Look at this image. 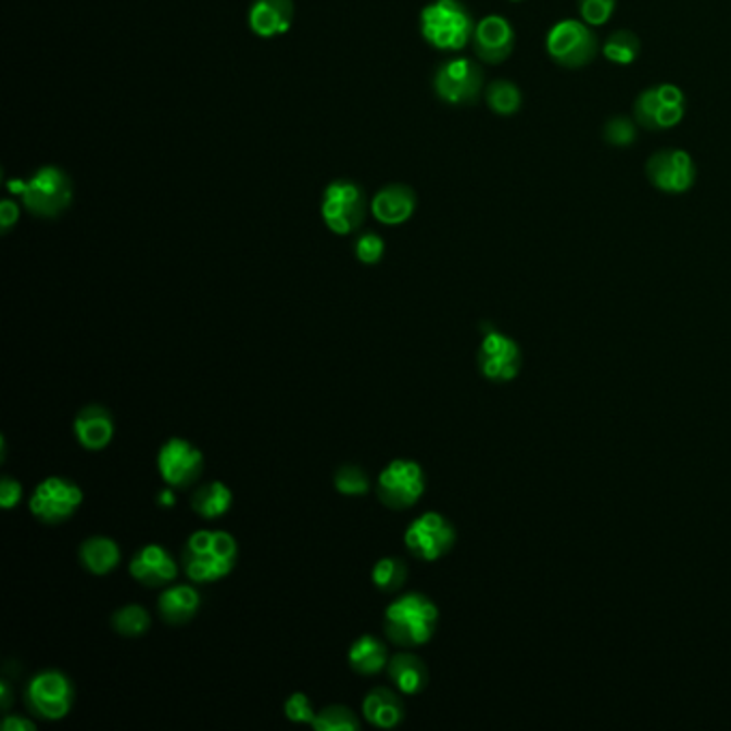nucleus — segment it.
Listing matches in <instances>:
<instances>
[{"label": "nucleus", "mask_w": 731, "mask_h": 731, "mask_svg": "<svg viewBox=\"0 0 731 731\" xmlns=\"http://www.w3.org/2000/svg\"><path fill=\"white\" fill-rule=\"evenodd\" d=\"M0 695H2V702H0V704H2V708L7 710V708H9V704H11V691H9V686H7V682H4V680L0 682Z\"/></svg>", "instance_id": "nucleus-41"}, {"label": "nucleus", "mask_w": 731, "mask_h": 731, "mask_svg": "<svg viewBox=\"0 0 731 731\" xmlns=\"http://www.w3.org/2000/svg\"><path fill=\"white\" fill-rule=\"evenodd\" d=\"M407 569L404 565V560L400 558H382L374 565V570H371V581L378 590L391 594V592H398L404 581H406Z\"/></svg>", "instance_id": "nucleus-30"}, {"label": "nucleus", "mask_w": 731, "mask_h": 731, "mask_svg": "<svg viewBox=\"0 0 731 731\" xmlns=\"http://www.w3.org/2000/svg\"><path fill=\"white\" fill-rule=\"evenodd\" d=\"M22 497V486L9 477L0 481V504L4 511H11Z\"/></svg>", "instance_id": "nucleus-37"}, {"label": "nucleus", "mask_w": 731, "mask_h": 731, "mask_svg": "<svg viewBox=\"0 0 731 731\" xmlns=\"http://www.w3.org/2000/svg\"><path fill=\"white\" fill-rule=\"evenodd\" d=\"M129 572L136 581L149 585V588H160L167 585L176 579L178 567L167 554V550L162 545H144L129 563Z\"/></svg>", "instance_id": "nucleus-19"}, {"label": "nucleus", "mask_w": 731, "mask_h": 731, "mask_svg": "<svg viewBox=\"0 0 731 731\" xmlns=\"http://www.w3.org/2000/svg\"><path fill=\"white\" fill-rule=\"evenodd\" d=\"M200 603V594L193 585L178 583L163 590L157 601V609L167 625H185L198 614Z\"/></svg>", "instance_id": "nucleus-22"}, {"label": "nucleus", "mask_w": 731, "mask_h": 731, "mask_svg": "<svg viewBox=\"0 0 731 731\" xmlns=\"http://www.w3.org/2000/svg\"><path fill=\"white\" fill-rule=\"evenodd\" d=\"M237 558V539L224 530H198L187 539L182 550V567L196 583H215L228 577Z\"/></svg>", "instance_id": "nucleus-1"}, {"label": "nucleus", "mask_w": 731, "mask_h": 731, "mask_svg": "<svg viewBox=\"0 0 731 731\" xmlns=\"http://www.w3.org/2000/svg\"><path fill=\"white\" fill-rule=\"evenodd\" d=\"M84 493L81 489L63 477H50L41 481L28 502L30 513L46 526H59L76 515Z\"/></svg>", "instance_id": "nucleus-7"}, {"label": "nucleus", "mask_w": 731, "mask_h": 731, "mask_svg": "<svg viewBox=\"0 0 731 731\" xmlns=\"http://www.w3.org/2000/svg\"><path fill=\"white\" fill-rule=\"evenodd\" d=\"M479 367L483 376L493 382L513 380L521 367L519 345L511 337L489 330L479 348Z\"/></svg>", "instance_id": "nucleus-15"}, {"label": "nucleus", "mask_w": 731, "mask_h": 731, "mask_svg": "<svg viewBox=\"0 0 731 731\" xmlns=\"http://www.w3.org/2000/svg\"><path fill=\"white\" fill-rule=\"evenodd\" d=\"M232 491L222 481H211L193 491L191 506L202 519H219L232 508Z\"/></svg>", "instance_id": "nucleus-26"}, {"label": "nucleus", "mask_w": 731, "mask_h": 731, "mask_svg": "<svg viewBox=\"0 0 731 731\" xmlns=\"http://www.w3.org/2000/svg\"><path fill=\"white\" fill-rule=\"evenodd\" d=\"M369 488V477L358 466L348 464L335 472V489L343 495H365Z\"/></svg>", "instance_id": "nucleus-32"}, {"label": "nucleus", "mask_w": 731, "mask_h": 731, "mask_svg": "<svg viewBox=\"0 0 731 731\" xmlns=\"http://www.w3.org/2000/svg\"><path fill=\"white\" fill-rule=\"evenodd\" d=\"M17 217H20V206L11 200H2L0 202V224H2L4 235L17 224Z\"/></svg>", "instance_id": "nucleus-38"}, {"label": "nucleus", "mask_w": 731, "mask_h": 731, "mask_svg": "<svg viewBox=\"0 0 731 731\" xmlns=\"http://www.w3.org/2000/svg\"><path fill=\"white\" fill-rule=\"evenodd\" d=\"M80 563L92 575H108L121 563V547L108 537L86 539L80 547Z\"/></svg>", "instance_id": "nucleus-24"}, {"label": "nucleus", "mask_w": 731, "mask_h": 731, "mask_svg": "<svg viewBox=\"0 0 731 731\" xmlns=\"http://www.w3.org/2000/svg\"><path fill=\"white\" fill-rule=\"evenodd\" d=\"M26 704L37 717L46 721H61L72 710L74 686L70 678L56 669L41 671L33 676L26 686Z\"/></svg>", "instance_id": "nucleus-6"}, {"label": "nucleus", "mask_w": 731, "mask_h": 731, "mask_svg": "<svg viewBox=\"0 0 731 731\" xmlns=\"http://www.w3.org/2000/svg\"><path fill=\"white\" fill-rule=\"evenodd\" d=\"M423 39L440 52L464 50L475 35V20L462 0H433L423 7L420 17Z\"/></svg>", "instance_id": "nucleus-3"}, {"label": "nucleus", "mask_w": 731, "mask_h": 731, "mask_svg": "<svg viewBox=\"0 0 731 731\" xmlns=\"http://www.w3.org/2000/svg\"><path fill=\"white\" fill-rule=\"evenodd\" d=\"M354 255L363 264H378L385 257V241L376 232H365L354 243Z\"/></svg>", "instance_id": "nucleus-34"}, {"label": "nucleus", "mask_w": 731, "mask_h": 731, "mask_svg": "<svg viewBox=\"0 0 731 731\" xmlns=\"http://www.w3.org/2000/svg\"><path fill=\"white\" fill-rule=\"evenodd\" d=\"M312 728L318 731H354L361 728V721L345 706H328L316 715Z\"/></svg>", "instance_id": "nucleus-31"}, {"label": "nucleus", "mask_w": 731, "mask_h": 731, "mask_svg": "<svg viewBox=\"0 0 731 731\" xmlns=\"http://www.w3.org/2000/svg\"><path fill=\"white\" fill-rule=\"evenodd\" d=\"M616 9V0H579V15L590 26H603Z\"/></svg>", "instance_id": "nucleus-35"}, {"label": "nucleus", "mask_w": 731, "mask_h": 731, "mask_svg": "<svg viewBox=\"0 0 731 731\" xmlns=\"http://www.w3.org/2000/svg\"><path fill=\"white\" fill-rule=\"evenodd\" d=\"M157 468L165 486L172 489L191 488L204 470L202 451L185 438H169L157 455Z\"/></svg>", "instance_id": "nucleus-13"}, {"label": "nucleus", "mask_w": 731, "mask_h": 731, "mask_svg": "<svg viewBox=\"0 0 731 731\" xmlns=\"http://www.w3.org/2000/svg\"><path fill=\"white\" fill-rule=\"evenodd\" d=\"M488 105L500 116L515 114L521 108V92L519 88L508 80L491 81L486 92Z\"/></svg>", "instance_id": "nucleus-29"}, {"label": "nucleus", "mask_w": 731, "mask_h": 731, "mask_svg": "<svg viewBox=\"0 0 731 731\" xmlns=\"http://www.w3.org/2000/svg\"><path fill=\"white\" fill-rule=\"evenodd\" d=\"M407 552L425 563H433L455 545V530L440 513H423L404 532Z\"/></svg>", "instance_id": "nucleus-9"}, {"label": "nucleus", "mask_w": 731, "mask_h": 731, "mask_svg": "<svg viewBox=\"0 0 731 731\" xmlns=\"http://www.w3.org/2000/svg\"><path fill=\"white\" fill-rule=\"evenodd\" d=\"M74 433L86 451H101L114 438V420L112 414L99 404L81 407L74 418Z\"/></svg>", "instance_id": "nucleus-20"}, {"label": "nucleus", "mask_w": 731, "mask_h": 731, "mask_svg": "<svg viewBox=\"0 0 731 731\" xmlns=\"http://www.w3.org/2000/svg\"><path fill=\"white\" fill-rule=\"evenodd\" d=\"M652 185L665 193H686L695 185V163L686 151L665 149L654 153L646 165Z\"/></svg>", "instance_id": "nucleus-14"}, {"label": "nucleus", "mask_w": 731, "mask_h": 731, "mask_svg": "<svg viewBox=\"0 0 731 731\" xmlns=\"http://www.w3.org/2000/svg\"><path fill=\"white\" fill-rule=\"evenodd\" d=\"M9 189H17L13 193L22 206L41 219L61 217L74 202V182L59 165H43L28 180H11Z\"/></svg>", "instance_id": "nucleus-2"}, {"label": "nucleus", "mask_w": 731, "mask_h": 731, "mask_svg": "<svg viewBox=\"0 0 731 731\" xmlns=\"http://www.w3.org/2000/svg\"><path fill=\"white\" fill-rule=\"evenodd\" d=\"M596 50L598 43L590 24L579 20H563L547 35L550 56L567 70L588 65L596 56Z\"/></svg>", "instance_id": "nucleus-8"}, {"label": "nucleus", "mask_w": 731, "mask_h": 731, "mask_svg": "<svg viewBox=\"0 0 731 731\" xmlns=\"http://www.w3.org/2000/svg\"><path fill=\"white\" fill-rule=\"evenodd\" d=\"M363 717L374 728L393 730L404 721V704L398 693L385 686H378L365 697Z\"/></svg>", "instance_id": "nucleus-21"}, {"label": "nucleus", "mask_w": 731, "mask_h": 731, "mask_svg": "<svg viewBox=\"0 0 731 731\" xmlns=\"http://www.w3.org/2000/svg\"><path fill=\"white\" fill-rule=\"evenodd\" d=\"M433 90L449 105L475 103L483 90V72L470 59H451L438 67Z\"/></svg>", "instance_id": "nucleus-10"}, {"label": "nucleus", "mask_w": 731, "mask_h": 731, "mask_svg": "<svg viewBox=\"0 0 731 731\" xmlns=\"http://www.w3.org/2000/svg\"><path fill=\"white\" fill-rule=\"evenodd\" d=\"M369 211L382 226H402L416 211V193L402 182L387 185L374 196Z\"/></svg>", "instance_id": "nucleus-18"}, {"label": "nucleus", "mask_w": 731, "mask_h": 731, "mask_svg": "<svg viewBox=\"0 0 731 731\" xmlns=\"http://www.w3.org/2000/svg\"><path fill=\"white\" fill-rule=\"evenodd\" d=\"M112 627L118 635L140 638L151 629V614L142 605H125L112 614Z\"/></svg>", "instance_id": "nucleus-27"}, {"label": "nucleus", "mask_w": 731, "mask_h": 731, "mask_svg": "<svg viewBox=\"0 0 731 731\" xmlns=\"http://www.w3.org/2000/svg\"><path fill=\"white\" fill-rule=\"evenodd\" d=\"M157 502L162 504L163 508H169V506H174V502H176V495H174L172 488L160 491V495H157Z\"/></svg>", "instance_id": "nucleus-40"}, {"label": "nucleus", "mask_w": 731, "mask_h": 731, "mask_svg": "<svg viewBox=\"0 0 731 731\" xmlns=\"http://www.w3.org/2000/svg\"><path fill=\"white\" fill-rule=\"evenodd\" d=\"M348 663L356 673L374 676L389 665V652H387V646L374 635H363L350 646Z\"/></svg>", "instance_id": "nucleus-25"}, {"label": "nucleus", "mask_w": 731, "mask_h": 731, "mask_svg": "<svg viewBox=\"0 0 731 731\" xmlns=\"http://www.w3.org/2000/svg\"><path fill=\"white\" fill-rule=\"evenodd\" d=\"M387 669H389V678L393 680L398 691L404 695L420 693L429 682V671L425 663L412 652H398L395 656H391Z\"/></svg>", "instance_id": "nucleus-23"}, {"label": "nucleus", "mask_w": 731, "mask_h": 731, "mask_svg": "<svg viewBox=\"0 0 731 731\" xmlns=\"http://www.w3.org/2000/svg\"><path fill=\"white\" fill-rule=\"evenodd\" d=\"M603 54L614 65H631L640 54V39L631 30H616L607 37Z\"/></svg>", "instance_id": "nucleus-28"}, {"label": "nucleus", "mask_w": 731, "mask_h": 731, "mask_svg": "<svg viewBox=\"0 0 731 731\" xmlns=\"http://www.w3.org/2000/svg\"><path fill=\"white\" fill-rule=\"evenodd\" d=\"M283 713L288 721L301 723V726H312L316 719L314 706L305 693H292L283 704Z\"/></svg>", "instance_id": "nucleus-33"}, {"label": "nucleus", "mask_w": 731, "mask_h": 731, "mask_svg": "<svg viewBox=\"0 0 731 731\" xmlns=\"http://www.w3.org/2000/svg\"><path fill=\"white\" fill-rule=\"evenodd\" d=\"M35 723L24 719V717H15V715H9L4 721H2V731H35Z\"/></svg>", "instance_id": "nucleus-39"}, {"label": "nucleus", "mask_w": 731, "mask_h": 731, "mask_svg": "<svg viewBox=\"0 0 731 731\" xmlns=\"http://www.w3.org/2000/svg\"><path fill=\"white\" fill-rule=\"evenodd\" d=\"M249 30L260 39L286 35L294 22L292 0H253L247 13Z\"/></svg>", "instance_id": "nucleus-17"}, {"label": "nucleus", "mask_w": 731, "mask_h": 731, "mask_svg": "<svg viewBox=\"0 0 731 731\" xmlns=\"http://www.w3.org/2000/svg\"><path fill=\"white\" fill-rule=\"evenodd\" d=\"M686 99L673 84L646 88L635 101V118L646 129H671L684 118Z\"/></svg>", "instance_id": "nucleus-11"}, {"label": "nucleus", "mask_w": 731, "mask_h": 731, "mask_svg": "<svg viewBox=\"0 0 731 731\" xmlns=\"http://www.w3.org/2000/svg\"><path fill=\"white\" fill-rule=\"evenodd\" d=\"M367 198L354 180L337 178L326 185L320 213L332 235L348 237L356 232L367 217Z\"/></svg>", "instance_id": "nucleus-5"}, {"label": "nucleus", "mask_w": 731, "mask_h": 731, "mask_svg": "<svg viewBox=\"0 0 731 731\" xmlns=\"http://www.w3.org/2000/svg\"><path fill=\"white\" fill-rule=\"evenodd\" d=\"M472 46L477 56L489 65L504 63L513 52L515 30L506 17L488 15L475 26Z\"/></svg>", "instance_id": "nucleus-16"}, {"label": "nucleus", "mask_w": 731, "mask_h": 731, "mask_svg": "<svg viewBox=\"0 0 731 731\" xmlns=\"http://www.w3.org/2000/svg\"><path fill=\"white\" fill-rule=\"evenodd\" d=\"M425 491V472L416 462L395 459L378 477V497L385 506L404 511L414 506Z\"/></svg>", "instance_id": "nucleus-12"}, {"label": "nucleus", "mask_w": 731, "mask_h": 731, "mask_svg": "<svg viewBox=\"0 0 731 731\" xmlns=\"http://www.w3.org/2000/svg\"><path fill=\"white\" fill-rule=\"evenodd\" d=\"M635 125L629 118L616 116L605 125V140L614 147H629L635 142Z\"/></svg>", "instance_id": "nucleus-36"}, {"label": "nucleus", "mask_w": 731, "mask_h": 731, "mask_svg": "<svg viewBox=\"0 0 731 731\" xmlns=\"http://www.w3.org/2000/svg\"><path fill=\"white\" fill-rule=\"evenodd\" d=\"M438 607L420 592L395 598L385 614V633L400 648L427 644L438 627Z\"/></svg>", "instance_id": "nucleus-4"}, {"label": "nucleus", "mask_w": 731, "mask_h": 731, "mask_svg": "<svg viewBox=\"0 0 731 731\" xmlns=\"http://www.w3.org/2000/svg\"><path fill=\"white\" fill-rule=\"evenodd\" d=\"M511 2H519V0H511Z\"/></svg>", "instance_id": "nucleus-42"}]
</instances>
